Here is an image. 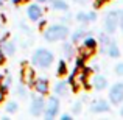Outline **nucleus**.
<instances>
[{
	"instance_id": "nucleus-1",
	"label": "nucleus",
	"mask_w": 123,
	"mask_h": 120,
	"mask_svg": "<svg viewBox=\"0 0 123 120\" xmlns=\"http://www.w3.org/2000/svg\"><path fill=\"white\" fill-rule=\"evenodd\" d=\"M67 36H69V28L66 25H51L44 33L45 41H48V42H56L61 39H66Z\"/></svg>"
},
{
	"instance_id": "nucleus-2",
	"label": "nucleus",
	"mask_w": 123,
	"mask_h": 120,
	"mask_svg": "<svg viewBox=\"0 0 123 120\" xmlns=\"http://www.w3.org/2000/svg\"><path fill=\"white\" fill-rule=\"evenodd\" d=\"M33 63L36 64L37 67L47 69V67H50L51 63H53V53L45 50V48H39V50H36L34 55H33Z\"/></svg>"
},
{
	"instance_id": "nucleus-3",
	"label": "nucleus",
	"mask_w": 123,
	"mask_h": 120,
	"mask_svg": "<svg viewBox=\"0 0 123 120\" xmlns=\"http://www.w3.org/2000/svg\"><path fill=\"white\" fill-rule=\"evenodd\" d=\"M120 25V11H109L105 16V30L109 34L115 33Z\"/></svg>"
},
{
	"instance_id": "nucleus-4",
	"label": "nucleus",
	"mask_w": 123,
	"mask_h": 120,
	"mask_svg": "<svg viewBox=\"0 0 123 120\" xmlns=\"http://www.w3.org/2000/svg\"><path fill=\"white\" fill-rule=\"evenodd\" d=\"M58 111H59V100L56 98V97H50L47 101V105H45L44 108V114H45V119L47 120H51L56 117Z\"/></svg>"
},
{
	"instance_id": "nucleus-5",
	"label": "nucleus",
	"mask_w": 123,
	"mask_h": 120,
	"mask_svg": "<svg viewBox=\"0 0 123 120\" xmlns=\"http://www.w3.org/2000/svg\"><path fill=\"white\" fill-rule=\"evenodd\" d=\"M109 100L114 105H120L123 101V83H115L109 90Z\"/></svg>"
},
{
	"instance_id": "nucleus-6",
	"label": "nucleus",
	"mask_w": 123,
	"mask_h": 120,
	"mask_svg": "<svg viewBox=\"0 0 123 120\" xmlns=\"http://www.w3.org/2000/svg\"><path fill=\"white\" fill-rule=\"evenodd\" d=\"M95 48H97V42L93 41V39H86L83 42V45H81V48H80V53H81V58H90L93 55V51H95Z\"/></svg>"
},
{
	"instance_id": "nucleus-7",
	"label": "nucleus",
	"mask_w": 123,
	"mask_h": 120,
	"mask_svg": "<svg viewBox=\"0 0 123 120\" xmlns=\"http://www.w3.org/2000/svg\"><path fill=\"white\" fill-rule=\"evenodd\" d=\"M44 108H45V101L42 100V97H34V98L31 100V106H30L31 115L39 117L41 114H44Z\"/></svg>"
},
{
	"instance_id": "nucleus-8",
	"label": "nucleus",
	"mask_w": 123,
	"mask_h": 120,
	"mask_svg": "<svg viewBox=\"0 0 123 120\" xmlns=\"http://www.w3.org/2000/svg\"><path fill=\"white\" fill-rule=\"evenodd\" d=\"M27 14H28V17H30V20L36 22L42 17V8L39 5H36V3H33V5H30L27 8Z\"/></svg>"
},
{
	"instance_id": "nucleus-9",
	"label": "nucleus",
	"mask_w": 123,
	"mask_h": 120,
	"mask_svg": "<svg viewBox=\"0 0 123 120\" xmlns=\"http://www.w3.org/2000/svg\"><path fill=\"white\" fill-rule=\"evenodd\" d=\"M84 81H86V72H84V70H80V69L76 70V72H73L72 78H70V83H72L75 87L83 86Z\"/></svg>"
},
{
	"instance_id": "nucleus-10",
	"label": "nucleus",
	"mask_w": 123,
	"mask_h": 120,
	"mask_svg": "<svg viewBox=\"0 0 123 120\" xmlns=\"http://www.w3.org/2000/svg\"><path fill=\"white\" fill-rule=\"evenodd\" d=\"M90 111L92 112H108L109 111V103L105 100H98V101H93L90 106Z\"/></svg>"
},
{
	"instance_id": "nucleus-11",
	"label": "nucleus",
	"mask_w": 123,
	"mask_h": 120,
	"mask_svg": "<svg viewBox=\"0 0 123 120\" xmlns=\"http://www.w3.org/2000/svg\"><path fill=\"white\" fill-rule=\"evenodd\" d=\"M34 89H36V92H39L41 95H45V94H48V81L45 78H39L34 81Z\"/></svg>"
},
{
	"instance_id": "nucleus-12",
	"label": "nucleus",
	"mask_w": 123,
	"mask_h": 120,
	"mask_svg": "<svg viewBox=\"0 0 123 120\" xmlns=\"http://www.w3.org/2000/svg\"><path fill=\"white\" fill-rule=\"evenodd\" d=\"M92 86L95 87L97 90H103L106 86H108V80H106L105 76H101V75H95L92 78Z\"/></svg>"
},
{
	"instance_id": "nucleus-13",
	"label": "nucleus",
	"mask_w": 123,
	"mask_h": 120,
	"mask_svg": "<svg viewBox=\"0 0 123 120\" xmlns=\"http://www.w3.org/2000/svg\"><path fill=\"white\" fill-rule=\"evenodd\" d=\"M33 76H34L33 69H30V67H25V69L22 70V83H27V84L34 83Z\"/></svg>"
},
{
	"instance_id": "nucleus-14",
	"label": "nucleus",
	"mask_w": 123,
	"mask_h": 120,
	"mask_svg": "<svg viewBox=\"0 0 123 120\" xmlns=\"http://www.w3.org/2000/svg\"><path fill=\"white\" fill-rule=\"evenodd\" d=\"M106 51H108V55L111 58H118L120 56V50H118V45L115 44L114 41H109L108 47H106Z\"/></svg>"
},
{
	"instance_id": "nucleus-15",
	"label": "nucleus",
	"mask_w": 123,
	"mask_h": 120,
	"mask_svg": "<svg viewBox=\"0 0 123 120\" xmlns=\"http://www.w3.org/2000/svg\"><path fill=\"white\" fill-rule=\"evenodd\" d=\"M95 19H97L95 13H78L76 14V20H80V22H92Z\"/></svg>"
},
{
	"instance_id": "nucleus-16",
	"label": "nucleus",
	"mask_w": 123,
	"mask_h": 120,
	"mask_svg": "<svg viewBox=\"0 0 123 120\" xmlns=\"http://www.w3.org/2000/svg\"><path fill=\"white\" fill-rule=\"evenodd\" d=\"M55 92H56V95H67V92H69V89H67V83L66 81H59V83L55 86Z\"/></svg>"
},
{
	"instance_id": "nucleus-17",
	"label": "nucleus",
	"mask_w": 123,
	"mask_h": 120,
	"mask_svg": "<svg viewBox=\"0 0 123 120\" xmlns=\"http://www.w3.org/2000/svg\"><path fill=\"white\" fill-rule=\"evenodd\" d=\"M0 48H2V51H3V53H6V55H12V53L16 51V47H14V44H12V42H8V41L2 42Z\"/></svg>"
},
{
	"instance_id": "nucleus-18",
	"label": "nucleus",
	"mask_w": 123,
	"mask_h": 120,
	"mask_svg": "<svg viewBox=\"0 0 123 120\" xmlns=\"http://www.w3.org/2000/svg\"><path fill=\"white\" fill-rule=\"evenodd\" d=\"M53 9H56V11H67L69 5L64 0H53Z\"/></svg>"
},
{
	"instance_id": "nucleus-19",
	"label": "nucleus",
	"mask_w": 123,
	"mask_h": 120,
	"mask_svg": "<svg viewBox=\"0 0 123 120\" xmlns=\"http://www.w3.org/2000/svg\"><path fill=\"white\" fill-rule=\"evenodd\" d=\"M83 38H86V31L84 30H78V31H75V33H73V36H72V42H80L83 39Z\"/></svg>"
},
{
	"instance_id": "nucleus-20",
	"label": "nucleus",
	"mask_w": 123,
	"mask_h": 120,
	"mask_svg": "<svg viewBox=\"0 0 123 120\" xmlns=\"http://www.w3.org/2000/svg\"><path fill=\"white\" fill-rule=\"evenodd\" d=\"M62 48H64V53H66L67 58H72L73 56V45L72 44H64Z\"/></svg>"
},
{
	"instance_id": "nucleus-21",
	"label": "nucleus",
	"mask_w": 123,
	"mask_h": 120,
	"mask_svg": "<svg viewBox=\"0 0 123 120\" xmlns=\"http://www.w3.org/2000/svg\"><path fill=\"white\" fill-rule=\"evenodd\" d=\"M16 111H17V103H16V101H9L8 105H6V112H9V114H14Z\"/></svg>"
},
{
	"instance_id": "nucleus-22",
	"label": "nucleus",
	"mask_w": 123,
	"mask_h": 120,
	"mask_svg": "<svg viewBox=\"0 0 123 120\" xmlns=\"http://www.w3.org/2000/svg\"><path fill=\"white\" fill-rule=\"evenodd\" d=\"M67 72V67H66V63L64 61H61L59 64H58V73L59 75H64V73Z\"/></svg>"
},
{
	"instance_id": "nucleus-23",
	"label": "nucleus",
	"mask_w": 123,
	"mask_h": 120,
	"mask_svg": "<svg viewBox=\"0 0 123 120\" xmlns=\"http://www.w3.org/2000/svg\"><path fill=\"white\" fill-rule=\"evenodd\" d=\"M72 111H73V114H75V115H78L80 112H81V101H76L75 105H73Z\"/></svg>"
},
{
	"instance_id": "nucleus-24",
	"label": "nucleus",
	"mask_w": 123,
	"mask_h": 120,
	"mask_svg": "<svg viewBox=\"0 0 123 120\" xmlns=\"http://www.w3.org/2000/svg\"><path fill=\"white\" fill-rule=\"evenodd\" d=\"M115 73L120 75V76H123V63H118L117 66H115Z\"/></svg>"
},
{
	"instance_id": "nucleus-25",
	"label": "nucleus",
	"mask_w": 123,
	"mask_h": 120,
	"mask_svg": "<svg viewBox=\"0 0 123 120\" xmlns=\"http://www.w3.org/2000/svg\"><path fill=\"white\" fill-rule=\"evenodd\" d=\"M17 92H19V97H22V98H25V97H27V90H25L22 86L17 89Z\"/></svg>"
},
{
	"instance_id": "nucleus-26",
	"label": "nucleus",
	"mask_w": 123,
	"mask_h": 120,
	"mask_svg": "<svg viewBox=\"0 0 123 120\" xmlns=\"http://www.w3.org/2000/svg\"><path fill=\"white\" fill-rule=\"evenodd\" d=\"M120 27H122V31H123V9L120 11Z\"/></svg>"
},
{
	"instance_id": "nucleus-27",
	"label": "nucleus",
	"mask_w": 123,
	"mask_h": 120,
	"mask_svg": "<svg viewBox=\"0 0 123 120\" xmlns=\"http://www.w3.org/2000/svg\"><path fill=\"white\" fill-rule=\"evenodd\" d=\"M72 117H70L69 114H64V115H61V120H70Z\"/></svg>"
},
{
	"instance_id": "nucleus-28",
	"label": "nucleus",
	"mask_w": 123,
	"mask_h": 120,
	"mask_svg": "<svg viewBox=\"0 0 123 120\" xmlns=\"http://www.w3.org/2000/svg\"><path fill=\"white\" fill-rule=\"evenodd\" d=\"M106 0H95V6H100V5H103Z\"/></svg>"
},
{
	"instance_id": "nucleus-29",
	"label": "nucleus",
	"mask_w": 123,
	"mask_h": 120,
	"mask_svg": "<svg viewBox=\"0 0 123 120\" xmlns=\"http://www.w3.org/2000/svg\"><path fill=\"white\" fill-rule=\"evenodd\" d=\"M3 59H5V53H3L2 48H0V63H3Z\"/></svg>"
},
{
	"instance_id": "nucleus-30",
	"label": "nucleus",
	"mask_w": 123,
	"mask_h": 120,
	"mask_svg": "<svg viewBox=\"0 0 123 120\" xmlns=\"http://www.w3.org/2000/svg\"><path fill=\"white\" fill-rule=\"evenodd\" d=\"M3 97H5V94H3V89H2V87H0V101H2V100H3Z\"/></svg>"
},
{
	"instance_id": "nucleus-31",
	"label": "nucleus",
	"mask_w": 123,
	"mask_h": 120,
	"mask_svg": "<svg viewBox=\"0 0 123 120\" xmlns=\"http://www.w3.org/2000/svg\"><path fill=\"white\" fill-rule=\"evenodd\" d=\"M75 2H76V3H87L89 0H75Z\"/></svg>"
},
{
	"instance_id": "nucleus-32",
	"label": "nucleus",
	"mask_w": 123,
	"mask_h": 120,
	"mask_svg": "<svg viewBox=\"0 0 123 120\" xmlns=\"http://www.w3.org/2000/svg\"><path fill=\"white\" fill-rule=\"evenodd\" d=\"M37 2H48V0H37Z\"/></svg>"
},
{
	"instance_id": "nucleus-33",
	"label": "nucleus",
	"mask_w": 123,
	"mask_h": 120,
	"mask_svg": "<svg viewBox=\"0 0 123 120\" xmlns=\"http://www.w3.org/2000/svg\"><path fill=\"white\" fill-rule=\"evenodd\" d=\"M120 114H122V115H123V108H122V109H120Z\"/></svg>"
},
{
	"instance_id": "nucleus-34",
	"label": "nucleus",
	"mask_w": 123,
	"mask_h": 120,
	"mask_svg": "<svg viewBox=\"0 0 123 120\" xmlns=\"http://www.w3.org/2000/svg\"><path fill=\"white\" fill-rule=\"evenodd\" d=\"M2 3H3V0H0V5H2Z\"/></svg>"
}]
</instances>
